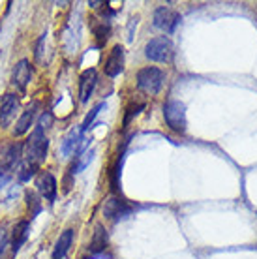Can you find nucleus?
I'll return each instance as SVG.
<instances>
[{
  "mask_svg": "<svg viewBox=\"0 0 257 259\" xmlns=\"http://www.w3.org/2000/svg\"><path fill=\"white\" fill-rule=\"evenodd\" d=\"M47 149H49V141H47V137H45V134H44V128L38 126V128L32 132L30 139L26 141L25 160L39 165V163L45 160V156H47Z\"/></svg>",
  "mask_w": 257,
  "mask_h": 259,
  "instance_id": "nucleus-1",
  "label": "nucleus"
},
{
  "mask_svg": "<svg viewBox=\"0 0 257 259\" xmlns=\"http://www.w3.org/2000/svg\"><path fill=\"white\" fill-rule=\"evenodd\" d=\"M163 118L173 132L184 134L186 132V105L179 100H169L163 105Z\"/></svg>",
  "mask_w": 257,
  "mask_h": 259,
  "instance_id": "nucleus-2",
  "label": "nucleus"
},
{
  "mask_svg": "<svg viewBox=\"0 0 257 259\" xmlns=\"http://www.w3.org/2000/svg\"><path fill=\"white\" fill-rule=\"evenodd\" d=\"M163 84V71L154 66H147L137 73V89L145 94H158Z\"/></svg>",
  "mask_w": 257,
  "mask_h": 259,
  "instance_id": "nucleus-3",
  "label": "nucleus"
},
{
  "mask_svg": "<svg viewBox=\"0 0 257 259\" xmlns=\"http://www.w3.org/2000/svg\"><path fill=\"white\" fill-rule=\"evenodd\" d=\"M145 57L154 62H169L173 57V44L167 36H158L152 38L145 46Z\"/></svg>",
  "mask_w": 257,
  "mask_h": 259,
  "instance_id": "nucleus-4",
  "label": "nucleus"
},
{
  "mask_svg": "<svg viewBox=\"0 0 257 259\" xmlns=\"http://www.w3.org/2000/svg\"><path fill=\"white\" fill-rule=\"evenodd\" d=\"M180 23V13H177L171 8L161 6L154 12V26L163 30L165 34H173L175 28Z\"/></svg>",
  "mask_w": 257,
  "mask_h": 259,
  "instance_id": "nucleus-5",
  "label": "nucleus"
},
{
  "mask_svg": "<svg viewBox=\"0 0 257 259\" xmlns=\"http://www.w3.org/2000/svg\"><path fill=\"white\" fill-rule=\"evenodd\" d=\"M21 156H23V145L21 143L6 145L4 149L0 150V167L4 171H12L21 162Z\"/></svg>",
  "mask_w": 257,
  "mask_h": 259,
  "instance_id": "nucleus-6",
  "label": "nucleus"
},
{
  "mask_svg": "<svg viewBox=\"0 0 257 259\" xmlns=\"http://www.w3.org/2000/svg\"><path fill=\"white\" fill-rule=\"evenodd\" d=\"M19 109V98L15 94H6L0 104V128H8Z\"/></svg>",
  "mask_w": 257,
  "mask_h": 259,
  "instance_id": "nucleus-7",
  "label": "nucleus"
},
{
  "mask_svg": "<svg viewBox=\"0 0 257 259\" xmlns=\"http://www.w3.org/2000/svg\"><path fill=\"white\" fill-rule=\"evenodd\" d=\"M132 210H134V207L128 205L124 199H118V197H109V199L105 201V205H103V214H105V218H109V220L124 218V216H128Z\"/></svg>",
  "mask_w": 257,
  "mask_h": 259,
  "instance_id": "nucleus-8",
  "label": "nucleus"
},
{
  "mask_svg": "<svg viewBox=\"0 0 257 259\" xmlns=\"http://www.w3.org/2000/svg\"><path fill=\"white\" fill-rule=\"evenodd\" d=\"M105 75L107 77H116L118 73H122L124 70V47L122 46H115L111 49L109 57L105 60Z\"/></svg>",
  "mask_w": 257,
  "mask_h": 259,
  "instance_id": "nucleus-9",
  "label": "nucleus"
},
{
  "mask_svg": "<svg viewBox=\"0 0 257 259\" xmlns=\"http://www.w3.org/2000/svg\"><path fill=\"white\" fill-rule=\"evenodd\" d=\"M96 83H98V75L94 68H89V70H84L81 73V77H79V98H81L83 104L89 102V98L92 96V92L96 89Z\"/></svg>",
  "mask_w": 257,
  "mask_h": 259,
  "instance_id": "nucleus-10",
  "label": "nucleus"
},
{
  "mask_svg": "<svg viewBox=\"0 0 257 259\" xmlns=\"http://www.w3.org/2000/svg\"><path fill=\"white\" fill-rule=\"evenodd\" d=\"M32 77V70H30V62L26 59L19 60L12 71V83L19 89V91H26V84L30 83Z\"/></svg>",
  "mask_w": 257,
  "mask_h": 259,
  "instance_id": "nucleus-11",
  "label": "nucleus"
},
{
  "mask_svg": "<svg viewBox=\"0 0 257 259\" xmlns=\"http://www.w3.org/2000/svg\"><path fill=\"white\" fill-rule=\"evenodd\" d=\"M36 186H38V192L41 194V197H44L45 201L53 203V201L57 199V181H55V177H53L51 173H45L44 171V173L38 177Z\"/></svg>",
  "mask_w": 257,
  "mask_h": 259,
  "instance_id": "nucleus-12",
  "label": "nucleus"
},
{
  "mask_svg": "<svg viewBox=\"0 0 257 259\" xmlns=\"http://www.w3.org/2000/svg\"><path fill=\"white\" fill-rule=\"evenodd\" d=\"M81 134H83V130L81 128H73L70 130V134L64 137V141H62V145H60V152H62V156H71L73 152H77V150H81Z\"/></svg>",
  "mask_w": 257,
  "mask_h": 259,
  "instance_id": "nucleus-13",
  "label": "nucleus"
},
{
  "mask_svg": "<svg viewBox=\"0 0 257 259\" xmlns=\"http://www.w3.org/2000/svg\"><path fill=\"white\" fill-rule=\"evenodd\" d=\"M73 240V229H66L64 233H60V237L55 242V250H53V259H64L68 250L71 246Z\"/></svg>",
  "mask_w": 257,
  "mask_h": 259,
  "instance_id": "nucleus-14",
  "label": "nucleus"
},
{
  "mask_svg": "<svg viewBox=\"0 0 257 259\" xmlns=\"http://www.w3.org/2000/svg\"><path fill=\"white\" fill-rule=\"evenodd\" d=\"M28 229H30V224L26 220H21L15 229H13V237H12V250L13 253H17L21 250V246L25 244L26 237H28Z\"/></svg>",
  "mask_w": 257,
  "mask_h": 259,
  "instance_id": "nucleus-15",
  "label": "nucleus"
},
{
  "mask_svg": "<svg viewBox=\"0 0 257 259\" xmlns=\"http://www.w3.org/2000/svg\"><path fill=\"white\" fill-rule=\"evenodd\" d=\"M109 244V237H107V231L103 226H96L94 229V235H92V240H90V252L92 253H100L102 250H105Z\"/></svg>",
  "mask_w": 257,
  "mask_h": 259,
  "instance_id": "nucleus-16",
  "label": "nucleus"
},
{
  "mask_svg": "<svg viewBox=\"0 0 257 259\" xmlns=\"http://www.w3.org/2000/svg\"><path fill=\"white\" fill-rule=\"evenodd\" d=\"M36 107H38V105L32 104L25 109L23 117L19 118V122L15 124V132H13L15 136H23V134H26V132L30 130V126H32V122H34V117H36Z\"/></svg>",
  "mask_w": 257,
  "mask_h": 259,
  "instance_id": "nucleus-17",
  "label": "nucleus"
},
{
  "mask_svg": "<svg viewBox=\"0 0 257 259\" xmlns=\"http://www.w3.org/2000/svg\"><path fill=\"white\" fill-rule=\"evenodd\" d=\"M92 30H94V36L98 39V46H103L107 38H109L111 34V25L109 21H98V19H92Z\"/></svg>",
  "mask_w": 257,
  "mask_h": 259,
  "instance_id": "nucleus-18",
  "label": "nucleus"
},
{
  "mask_svg": "<svg viewBox=\"0 0 257 259\" xmlns=\"http://www.w3.org/2000/svg\"><path fill=\"white\" fill-rule=\"evenodd\" d=\"M122 162H124V152L118 154V160L115 162V165L111 167L109 173V182H111V190L113 192H118L120 190V169H122Z\"/></svg>",
  "mask_w": 257,
  "mask_h": 259,
  "instance_id": "nucleus-19",
  "label": "nucleus"
},
{
  "mask_svg": "<svg viewBox=\"0 0 257 259\" xmlns=\"http://www.w3.org/2000/svg\"><path fill=\"white\" fill-rule=\"evenodd\" d=\"M36 169H38V165L32 162H26V160H23V163H21V167H19V181H30L34 175H36Z\"/></svg>",
  "mask_w": 257,
  "mask_h": 259,
  "instance_id": "nucleus-20",
  "label": "nucleus"
},
{
  "mask_svg": "<svg viewBox=\"0 0 257 259\" xmlns=\"http://www.w3.org/2000/svg\"><path fill=\"white\" fill-rule=\"evenodd\" d=\"M26 205H28V210H30L32 218L39 212V208H41V203H39L38 195L34 194V192H26Z\"/></svg>",
  "mask_w": 257,
  "mask_h": 259,
  "instance_id": "nucleus-21",
  "label": "nucleus"
},
{
  "mask_svg": "<svg viewBox=\"0 0 257 259\" xmlns=\"http://www.w3.org/2000/svg\"><path fill=\"white\" fill-rule=\"evenodd\" d=\"M103 107H105V104H98L96 107H94V109H92V111H90V113H89V115H87V118H84V122L81 124V130H83V132H84V130H89L90 126L94 124V118H96L98 115L102 113Z\"/></svg>",
  "mask_w": 257,
  "mask_h": 259,
  "instance_id": "nucleus-22",
  "label": "nucleus"
},
{
  "mask_svg": "<svg viewBox=\"0 0 257 259\" xmlns=\"http://www.w3.org/2000/svg\"><path fill=\"white\" fill-rule=\"evenodd\" d=\"M141 109H145V105L143 104H132L128 107V113H126V117H124V128H128L130 126V122H132V118L134 117H137L139 113H141Z\"/></svg>",
  "mask_w": 257,
  "mask_h": 259,
  "instance_id": "nucleus-23",
  "label": "nucleus"
},
{
  "mask_svg": "<svg viewBox=\"0 0 257 259\" xmlns=\"http://www.w3.org/2000/svg\"><path fill=\"white\" fill-rule=\"evenodd\" d=\"M44 44H45V36H41V38L38 39V44H36V60L38 62H41V55H44Z\"/></svg>",
  "mask_w": 257,
  "mask_h": 259,
  "instance_id": "nucleus-24",
  "label": "nucleus"
},
{
  "mask_svg": "<svg viewBox=\"0 0 257 259\" xmlns=\"http://www.w3.org/2000/svg\"><path fill=\"white\" fill-rule=\"evenodd\" d=\"M49 124H51V115H49V113H47V115H41L39 128H49Z\"/></svg>",
  "mask_w": 257,
  "mask_h": 259,
  "instance_id": "nucleus-25",
  "label": "nucleus"
},
{
  "mask_svg": "<svg viewBox=\"0 0 257 259\" xmlns=\"http://www.w3.org/2000/svg\"><path fill=\"white\" fill-rule=\"evenodd\" d=\"M8 182V171H4V169L0 167V186H4Z\"/></svg>",
  "mask_w": 257,
  "mask_h": 259,
  "instance_id": "nucleus-26",
  "label": "nucleus"
},
{
  "mask_svg": "<svg viewBox=\"0 0 257 259\" xmlns=\"http://www.w3.org/2000/svg\"><path fill=\"white\" fill-rule=\"evenodd\" d=\"M89 6L90 8H98V6H102V2H89Z\"/></svg>",
  "mask_w": 257,
  "mask_h": 259,
  "instance_id": "nucleus-27",
  "label": "nucleus"
},
{
  "mask_svg": "<svg viewBox=\"0 0 257 259\" xmlns=\"http://www.w3.org/2000/svg\"><path fill=\"white\" fill-rule=\"evenodd\" d=\"M87 259H89V257H87Z\"/></svg>",
  "mask_w": 257,
  "mask_h": 259,
  "instance_id": "nucleus-28",
  "label": "nucleus"
}]
</instances>
